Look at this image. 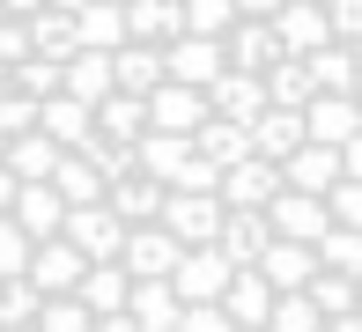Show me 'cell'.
<instances>
[{"label": "cell", "instance_id": "6da1fadb", "mask_svg": "<svg viewBox=\"0 0 362 332\" xmlns=\"http://www.w3.org/2000/svg\"><path fill=\"white\" fill-rule=\"evenodd\" d=\"M0 332H362V0H0Z\"/></svg>", "mask_w": 362, "mask_h": 332}]
</instances>
